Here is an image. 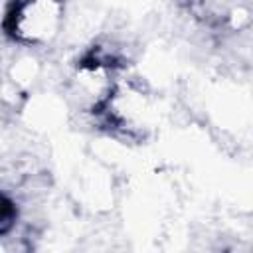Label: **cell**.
I'll return each instance as SVG.
<instances>
[{"instance_id": "obj_2", "label": "cell", "mask_w": 253, "mask_h": 253, "mask_svg": "<svg viewBox=\"0 0 253 253\" xmlns=\"http://www.w3.org/2000/svg\"><path fill=\"white\" fill-rule=\"evenodd\" d=\"M16 215H18V210H16L14 202L0 192V235L8 233L12 229Z\"/></svg>"}, {"instance_id": "obj_1", "label": "cell", "mask_w": 253, "mask_h": 253, "mask_svg": "<svg viewBox=\"0 0 253 253\" xmlns=\"http://www.w3.org/2000/svg\"><path fill=\"white\" fill-rule=\"evenodd\" d=\"M63 22L61 0H16L4 18L6 34L24 45L49 43Z\"/></svg>"}]
</instances>
